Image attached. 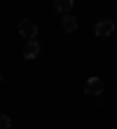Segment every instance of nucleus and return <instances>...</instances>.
Here are the masks:
<instances>
[{
    "label": "nucleus",
    "instance_id": "6e6552de",
    "mask_svg": "<svg viewBox=\"0 0 117 129\" xmlns=\"http://www.w3.org/2000/svg\"><path fill=\"white\" fill-rule=\"evenodd\" d=\"M0 82H3V73H0Z\"/></svg>",
    "mask_w": 117,
    "mask_h": 129
},
{
    "label": "nucleus",
    "instance_id": "f257e3e1",
    "mask_svg": "<svg viewBox=\"0 0 117 129\" xmlns=\"http://www.w3.org/2000/svg\"><path fill=\"white\" fill-rule=\"evenodd\" d=\"M94 33H96V38H110L115 33V21L112 19H98L96 26H94Z\"/></svg>",
    "mask_w": 117,
    "mask_h": 129
},
{
    "label": "nucleus",
    "instance_id": "20e7f679",
    "mask_svg": "<svg viewBox=\"0 0 117 129\" xmlns=\"http://www.w3.org/2000/svg\"><path fill=\"white\" fill-rule=\"evenodd\" d=\"M23 56H26L28 61L37 59L40 56V42L37 40H26V45H23Z\"/></svg>",
    "mask_w": 117,
    "mask_h": 129
},
{
    "label": "nucleus",
    "instance_id": "423d86ee",
    "mask_svg": "<svg viewBox=\"0 0 117 129\" xmlns=\"http://www.w3.org/2000/svg\"><path fill=\"white\" fill-rule=\"evenodd\" d=\"M73 5H75V0H54V7H56V12H61V14H68L73 10Z\"/></svg>",
    "mask_w": 117,
    "mask_h": 129
},
{
    "label": "nucleus",
    "instance_id": "39448f33",
    "mask_svg": "<svg viewBox=\"0 0 117 129\" xmlns=\"http://www.w3.org/2000/svg\"><path fill=\"white\" fill-rule=\"evenodd\" d=\"M77 26H80V21H77L75 14H63V19H61V28H63L66 33H75L77 31Z\"/></svg>",
    "mask_w": 117,
    "mask_h": 129
},
{
    "label": "nucleus",
    "instance_id": "f03ea898",
    "mask_svg": "<svg viewBox=\"0 0 117 129\" xmlns=\"http://www.w3.org/2000/svg\"><path fill=\"white\" fill-rule=\"evenodd\" d=\"M19 33L21 38H26V40H35L37 38V24L30 19H21L19 21Z\"/></svg>",
    "mask_w": 117,
    "mask_h": 129
},
{
    "label": "nucleus",
    "instance_id": "7ed1b4c3",
    "mask_svg": "<svg viewBox=\"0 0 117 129\" xmlns=\"http://www.w3.org/2000/svg\"><path fill=\"white\" fill-rule=\"evenodd\" d=\"M84 94L101 96V94H103V80H101V78H89L87 82H84Z\"/></svg>",
    "mask_w": 117,
    "mask_h": 129
},
{
    "label": "nucleus",
    "instance_id": "0eeeda50",
    "mask_svg": "<svg viewBox=\"0 0 117 129\" xmlns=\"http://www.w3.org/2000/svg\"><path fill=\"white\" fill-rule=\"evenodd\" d=\"M10 127H12V120H10V115L0 113V129H10Z\"/></svg>",
    "mask_w": 117,
    "mask_h": 129
}]
</instances>
